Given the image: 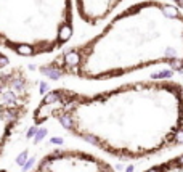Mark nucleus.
Segmentation results:
<instances>
[{
    "label": "nucleus",
    "mask_w": 183,
    "mask_h": 172,
    "mask_svg": "<svg viewBox=\"0 0 183 172\" xmlns=\"http://www.w3.org/2000/svg\"><path fill=\"white\" fill-rule=\"evenodd\" d=\"M32 119L56 122L113 158H151L183 145V84L137 80L97 93L56 87L40 98Z\"/></svg>",
    "instance_id": "1"
},
{
    "label": "nucleus",
    "mask_w": 183,
    "mask_h": 172,
    "mask_svg": "<svg viewBox=\"0 0 183 172\" xmlns=\"http://www.w3.org/2000/svg\"><path fill=\"white\" fill-rule=\"evenodd\" d=\"M153 66L183 71V11L162 0L124 8L93 37L56 53L40 72L53 79L109 80Z\"/></svg>",
    "instance_id": "2"
},
{
    "label": "nucleus",
    "mask_w": 183,
    "mask_h": 172,
    "mask_svg": "<svg viewBox=\"0 0 183 172\" xmlns=\"http://www.w3.org/2000/svg\"><path fill=\"white\" fill-rule=\"evenodd\" d=\"M74 13V0H0V47L24 58L61 52Z\"/></svg>",
    "instance_id": "3"
},
{
    "label": "nucleus",
    "mask_w": 183,
    "mask_h": 172,
    "mask_svg": "<svg viewBox=\"0 0 183 172\" xmlns=\"http://www.w3.org/2000/svg\"><path fill=\"white\" fill-rule=\"evenodd\" d=\"M34 98V84L23 66L0 71V159L26 119Z\"/></svg>",
    "instance_id": "4"
},
{
    "label": "nucleus",
    "mask_w": 183,
    "mask_h": 172,
    "mask_svg": "<svg viewBox=\"0 0 183 172\" xmlns=\"http://www.w3.org/2000/svg\"><path fill=\"white\" fill-rule=\"evenodd\" d=\"M31 172H116L114 167L93 153L76 148H56L45 153Z\"/></svg>",
    "instance_id": "5"
},
{
    "label": "nucleus",
    "mask_w": 183,
    "mask_h": 172,
    "mask_svg": "<svg viewBox=\"0 0 183 172\" xmlns=\"http://www.w3.org/2000/svg\"><path fill=\"white\" fill-rule=\"evenodd\" d=\"M125 0H74L79 18L88 26H98L108 19Z\"/></svg>",
    "instance_id": "6"
},
{
    "label": "nucleus",
    "mask_w": 183,
    "mask_h": 172,
    "mask_svg": "<svg viewBox=\"0 0 183 172\" xmlns=\"http://www.w3.org/2000/svg\"><path fill=\"white\" fill-rule=\"evenodd\" d=\"M143 172H183V153L151 166Z\"/></svg>",
    "instance_id": "7"
},
{
    "label": "nucleus",
    "mask_w": 183,
    "mask_h": 172,
    "mask_svg": "<svg viewBox=\"0 0 183 172\" xmlns=\"http://www.w3.org/2000/svg\"><path fill=\"white\" fill-rule=\"evenodd\" d=\"M8 63H10V60H8V56L5 55V53L0 52V71L5 68H8Z\"/></svg>",
    "instance_id": "8"
},
{
    "label": "nucleus",
    "mask_w": 183,
    "mask_h": 172,
    "mask_svg": "<svg viewBox=\"0 0 183 172\" xmlns=\"http://www.w3.org/2000/svg\"><path fill=\"white\" fill-rule=\"evenodd\" d=\"M172 3H173V5H177V7H178L180 10L183 11V0H172Z\"/></svg>",
    "instance_id": "9"
},
{
    "label": "nucleus",
    "mask_w": 183,
    "mask_h": 172,
    "mask_svg": "<svg viewBox=\"0 0 183 172\" xmlns=\"http://www.w3.org/2000/svg\"><path fill=\"white\" fill-rule=\"evenodd\" d=\"M0 172H8V171H5V169H0Z\"/></svg>",
    "instance_id": "10"
}]
</instances>
